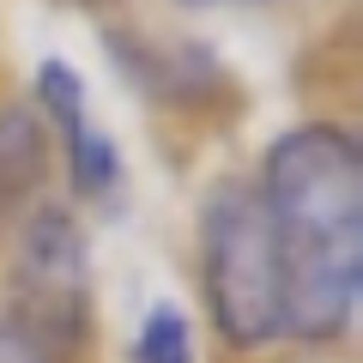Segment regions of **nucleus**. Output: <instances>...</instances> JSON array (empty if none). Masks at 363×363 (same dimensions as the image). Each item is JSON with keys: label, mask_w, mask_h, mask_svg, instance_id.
<instances>
[{"label": "nucleus", "mask_w": 363, "mask_h": 363, "mask_svg": "<svg viewBox=\"0 0 363 363\" xmlns=\"http://www.w3.org/2000/svg\"><path fill=\"white\" fill-rule=\"evenodd\" d=\"M49 128L37 121V109L13 104L0 109V224L25 218L30 206H43V176H49Z\"/></svg>", "instance_id": "20e7f679"}, {"label": "nucleus", "mask_w": 363, "mask_h": 363, "mask_svg": "<svg viewBox=\"0 0 363 363\" xmlns=\"http://www.w3.org/2000/svg\"><path fill=\"white\" fill-rule=\"evenodd\" d=\"M37 109L49 116V140H61V152H67V182L85 200H116L121 194V152L104 128H91L85 79L67 61L37 67Z\"/></svg>", "instance_id": "7ed1b4c3"}, {"label": "nucleus", "mask_w": 363, "mask_h": 363, "mask_svg": "<svg viewBox=\"0 0 363 363\" xmlns=\"http://www.w3.org/2000/svg\"><path fill=\"white\" fill-rule=\"evenodd\" d=\"M260 206L285 260V333L333 345L357 315L363 285V157L333 121L291 128L267 152Z\"/></svg>", "instance_id": "f257e3e1"}, {"label": "nucleus", "mask_w": 363, "mask_h": 363, "mask_svg": "<svg viewBox=\"0 0 363 363\" xmlns=\"http://www.w3.org/2000/svg\"><path fill=\"white\" fill-rule=\"evenodd\" d=\"M133 363H194V327L176 303L145 309L140 333H133Z\"/></svg>", "instance_id": "423d86ee"}, {"label": "nucleus", "mask_w": 363, "mask_h": 363, "mask_svg": "<svg viewBox=\"0 0 363 363\" xmlns=\"http://www.w3.org/2000/svg\"><path fill=\"white\" fill-rule=\"evenodd\" d=\"M188 6H236V0H188Z\"/></svg>", "instance_id": "0eeeda50"}, {"label": "nucleus", "mask_w": 363, "mask_h": 363, "mask_svg": "<svg viewBox=\"0 0 363 363\" xmlns=\"http://www.w3.org/2000/svg\"><path fill=\"white\" fill-rule=\"evenodd\" d=\"M200 279L224 345L267 351L285 339V260L260 188L218 182L200 206Z\"/></svg>", "instance_id": "f03ea898"}, {"label": "nucleus", "mask_w": 363, "mask_h": 363, "mask_svg": "<svg viewBox=\"0 0 363 363\" xmlns=\"http://www.w3.org/2000/svg\"><path fill=\"white\" fill-rule=\"evenodd\" d=\"M85 345L61 339L13 285H0V363H79Z\"/></svg>", "instance_id": "39448f33"}]
</instances>
